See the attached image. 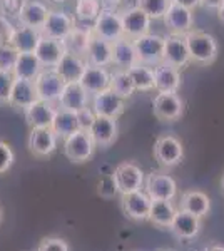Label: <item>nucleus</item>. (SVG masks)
I'll use <instances>...</instances> for the list:
<instances>
[{"label":"nucleus","mask_w":224,"mask_h":251,"mask_svg":"<svg viewBox=\"0 0 224 251\" xmlns=\"http://www.w3.org/2000/svg\"><path fill=\"white\" fill-rule=\"evenodd\" d=\"M184 37L187 49H189L191 62L201 64V66H211L218 59L219 47L216 39L211 34L193 29Z\"/></svg>","instance_id":"f257e3e1"},{"label":"nucleus","mask_w":224,"mask_h":251,"mask_svg":"<svg viewBox=\"0 0 224 251\" xmlns=\"http://www.w3.org/2000/svg\"><path fill=\"white\" fill-rule=\"evenodd\" d=\"M64 154L71 163L74 164H84L92 159L97 146L94 143L92 136L89 131L79 129L74 134H71L67 139H64Z\"/></svg>","instance_id":"f03ea898"},{"label":"nucleus","mask_w":224,"mask_h":251,"mask_svg":"<svg viewBox=\"0 0 224 251\" xmlns=\"http://www.w3.org/2000/svg\"><path fill=\"white\" fill-rule=\"evenodd\" d=\"M154 157L162 168H176L184 159V146L176 136L162 134L154 143Z\"/></svg>","instance_id":"7ed1b4c3"},{"label":"nucleus","mask_w":224,"mask_h":251,"mask_svg":"<svg viewBox=\"0 0 224 251\" xmlns=\"http://www.w3.org/2000/svg\"><path fill=\"white\" fill-rule=\"evenodd\" d=\"M137 50L139 64H146L150 67H157L164 64V44L166 37L157 34H146L139 39H134Z\"/></svg>","instance_id":"20e7f679"},{"label":"nucleus","mask_w":224,"mask_h":251,"mask_svg":"<svg viewBox=\"0 0 224 251\" xmlns=\"http://www.w3.org/2000/svg\"><path fill=\"white\" fill-rule=\"evenodd\" d=\"M112 174H114V179H116L119 194H127V193L144 189V183H146L144 171L137 164L131 163V161H124V163L117 164Z\"/></svg>","instance_id":"39448f33"},{"label":"nucleus","mask_w":224,"mask_h":251,"mask_svg":"<svg viewBox=\"0 0 224 251\" xmlns=\"http://www.w3.org/2000/svg\"><path fill=\"white\" fill-rule=\"evenodd\" d=\"M150 206H152V200H150V196L144 189L127 193V194H121L122 213L131 221H136V223L149 221Z\"/></svg>","instance_id":"423d86ee"},{"label":"nucleus","mask_w":224,"mask_h":251,"mask_svg":"<svg viewBox=\"0 0 224 251\" xmlns=\"http://www.w3.org/2000/svg\"><path fill=\"white\" fill-rule=\"evenodd\" d=\"M152 111L162 123H174L184 114V100L177 92H157L152 100Z\"/></svg>","instance_id":"0eeeda50"},{"label":"nucleus","mask_w":224,"mask_h":251,"mask_svg":"<svg viewBox=\"0 0 224 251\" xmlns=\"http://www.w3.org/2000/svg\"><path fill=\"white\" fill-rule=\"evenodd\" d=\"M144 191L149 194L150 200L173 201L177 196V183L168 173L152 171L146 177Z\"/></svg>","instance_id":"6e6552de"},{"label":"nucleus","mask_w":224,"mask_h":251,"mask_svg":"<svg viewBox=\"0 0 224 251\" xmlns=\"http://www.w3.org/2000/svg\"><path fill=\"white\" fill-rule=\"evenodd\" d=\"M28 151L32 156L39 159H46L57 151L59 146V136L52 131V127H37L30 129V134L27 139Z\"/></svg>","instance_id":"1a4fd4ad"},{"label":"nucleus","mask_w":224,"mask_h":251,"mask_svg":"<svg viewBox=\"0 0 224 251\" xmlns=\"http://www.w3.org/2000/svg\"><path fill=\"white\" fill-rule=\"evenodd\" d=\"M94 34L104 40H109V42H116L124 37L121 12H116L114 9H102L99 17L94 22Z\"/></svg>","instance_id":"9d476101"},{"label":"nucleus","mask_w":224,"mask_h":251,"mask_svg":"<svg viewBox=\"0 0 224 251\" xmlns=\"http://www.w3.org/2000/svg\"><path fill=\"white\" fill-rule=\"evenodd\" d=\"M66 84L67 82L60 77V74L55 69H44L35 79V87H37L40 100H47L52 104L59 102Z\"/></svg>","instance_id":"9b49d317"},{"label":"nucleus","mask_w":224,"mask_h":251,"mask_svg":"<svg viewBox=\"0 0 224 251\" xmlns=\"http://www.w3.org/2000/svg\"><path fill=\"white\" fill-rule=\"evenodd\" d=\"M121 15H122V25H124L125 37L134 40L150 32V22H152V19L144 10H141L137 5L131 7V9H125L124 12H121Z\"/></svg>","instance_id":"f8f14e48"},{"label":"nucleus","mask_w":224,"mask_h":251,"mask_svg":"<svg viewBox=\"0 0 224 251\" xmlns=\"http://www.w3.org/2000/svg\"><path fill=\"white\" fill-rule=\"evenodd\" d=\"M91 107L96 112V116L119 119L125 111V99H122L117 94H114L111 89H107V91H102L99 94L92 96Z\"/></svg>","instance_id":"ddd939ff"},{"label":"nucleus","mask_w":224,"mask_h":251,"mask_svg":"<svg viewBox=\"0 0 224 251\" xmlns=\"http://www.w3.org/2000/svg\"><path fill=\"white\" fill-rule=\"evenodd\" d=\"M89 132H91L97 148L107 149L109 146H112L117 141V137H119L117 119H114V117H105V116H96V121L92 123Z\"/></svg>","instance_id":"4468645a"},{"label":"nucleus","mask_w":224,"mask_h":251,"mask_svg":"<svg viewBox=\"0 0 224 251\" xmlns=\"http://www.w3.org/2000/svg\"><path fill=\"white\" fill-rule=\"evenodd\" d=\"M162 20H164L166 27L169 29L171 34L186 35V34H189V32L193 30L194 14H193V10H191V9H186V7H182V5H179V3L173 2Z\"/></svg>","instance_id":"2eb2a0df"},{"label":"nucleus","mask_w":224,"mask_h":251,"mask_svg":"<svg viewBox=\"0 0 224 251\" xmlns=\"http://www.w3.org/2000/svg\"><path fill=\"white\" fill-rule=\"evenodd\" d=\"M49 14H50V9L40 0H24L17 19L20 25L42 30L47 22Z\"/></svg>","instance_id":"dca6fc26"},{"label":"nucleus","mask_w":224,"mask_h":251,"mask_svg":"<svg viewBox=\"0 0 224 251\" xmlns=\"http://www.w3.org/2000/svg\"><path fill=\"white\" fill-rule=\"evenodd\" d=\"M92 96L89 94L84 89V86L80 82H67L64 87L60 99L57 102V107L60 109H67L72 112H79L82 109L91 106Z\"/></svg>","instance_id":"f3484780"},{"label":"nucleus","mask_w":224,"mask_h":251,"mask_svg":"<svg viewBox=\"0 0 224 251\" xmlns=\"http://www.w3.org/2000/svg\"><path fill=\"white\" fill-rule=\"evenodd\" d=\"M66 54L67 47L64 40L44 37V35L37 46V50H35V55H37L44 69H55Z\"/></svg>","instance_id":"a211bd4d"},{"label":"nucleus","mask_w":224,"mask_h":251,"mask_svg":"<svg viewBox=\"0 0 224 251\" xmlns=\"http://www.w3.org/2000/svg\"><path fill=\"white\" fill-rule=\"evenodd\" d=\"M74 27H75V19H72L67 12L55 9L50 10L46 25H44V29L40 32H42L44 37L66 40Z\"/></svg>","instance_id":"6ab92c4d"},{"label":"nucleus","mask_w":224,"mask_h":251,"mask_svg":"<svg viewBox=\"0 0 224 251\" xmlns=\"http://www.w3.org/2000/svg\"><path fill=\"white\" fill-rule=\"evenodd\" d=\"M189 62H191V55L184 35H176V34L168 35L164 44V64L176 69H182Z\"/></svg>","instance_id":"aec40b11"},{"label":"nucleus","mask_w":224,"mask_h":251,"mask_svg":"<svg viewBox=\"0 0 224 251\" xmlns=\"http://www.w3.org/2000/svg\"><path fill=\"white\" fill-rule=\"evenodd\" d=\"M40 100L37 87H35V80L27 79H15L14 87H12V94L9 99V106L19 111H25Z\"/></svg>","instance_id":"412c9836"},{"label":"nucleus","mask_w":224,"mask_h":251,"mask_svg":"<svg viewBox=\"0 0 224 251\" xmlns=\"http://www.w3.org/2000/svg\"><path fill=\"white\" fill-rule=\"evenodd\" d=\"M57 114V106L47 100H37L30 107L24 111L25 121L30 129L37 127H52Z\"/></svg>","instance_id":"4be33fe9"},{"label":"nucleus","mask_w":224,"mask_h":251,"mask_svg":"<svg viewBox=\"0 0 224 251\" xmlns=\"http://www.w3.org/2000/svg\"><path fill=\"white\" fill-rule=\"evenodd\" d=\"M112 64L116 69L121 71H129L136 64H139V57H137L136 44L132 39L122 37L116 42H112Z\"/></svg>","instance_id":"5701e85b"},{"label":"nucleus","mask_w":224,"mask_h":251,"mask_svg":"<svg viewBox=\"0 0 224 251\" xmlns=\"http://www.w3.org/2000/svg\"><path fill=\"white\" fill-rule=\"evenodd\" d=\"M169 231L179 240H194L201 231V218L179 208Z\"/></svg>","instance_id":"b1692460"},{"label":"nucleus","mask_w":224,"mask_h":251,"mask_svg":"<svg viewBox=\"0 0 224 251\" xmlns=\"http://www.w3.org/2000/svg\"><path fill=\"white\" fill-rule=\"evenodd\" d=\"M94 35V24H84V22H77L75 20V27L72 29V32L69 34V37L64 40L67 47V52L77 55H84L89 49L91 39Z\"/></svg>","instance_id":"393cba45"},{"label":"nucleus","mask_w":224,"mask_h":251,"mask_svg":"<svg viewBox=\"0 0 224 251\" xmlns=\"http://www.w3.org/2000/svg\"><path fill=\"white\" fill-rule=\"evenodd\" d=\"M80 84L89 94L96 96L111 87V74H109V71L105 67H97L87 64V69H85L82 79H80Z\"/></svg>","instance_id":"a878e982"},{"label":"nucleus","mask_w":224,"mask_h":251,"mask_svg":"<svg viewBox=\"0 0 224 251\" xmlns=\"http://www.w3.org/2000/svg\"><path fill=\"white\" fill-rule=\"evenodd\" d=\"M179 208L202 220L211 211V200L206 193L199 191V189H189L181 194Z\"/></svg>","instance_id":"bb28decb"},{"label":"nucleus","mask_w":224,"mask_h":251,"mask_svg":"<svg viewBox=\"0 0 224 251\" xmlns=\"http://www.w3.org/2000/svg\"><path fill=\"white\" fill-rule=\"evenodd\" d=\"M40 39H42V32L40 30L25 25H19L15 27L9 44H12L17 49L20 54H35Z\"/></svg>","instance_id":"cd10ccee"},{"label":"nucleus","mask_w":224,"mask_h":251,"mask_svg":"<svg viewBox=\"0 0 224 251\" xmlns=\"http://www.w3.org/2000/svg\"><path fill=\"white\" fill-rule=\"evenodd\" d=\"M85 60L91 66L97 67H107L112 64V42L97 37L96 34L92 35L89 49L85 52Z\"/></svg>","instance_id":"c85d7f7f"},{"label":"nucleus","mask_w":224,"mask_h":251,"mask_svg":"<svg viewBox=\"0 0 224 251\" xmlns=\"http://www.w3.org/2000/svg\"><path fill=\"white\" fill-rule=\"evenodd\" d=\"M85 69H87V60L82 59V55L67 52L55 67V71L60 74L66 82H80Z\"/></svg>","instance_id":"c756f323"},{"label":"nucleus","mask_w":224,"mask_h":251,"mask_svg":"<svg viewBox=\"0 0 224 251\" xmlns=\"http://www.w3.org/2000/svg\"><path fill=\"white\" fill-rule=\"evenodd\" d=\"M176 213H177V208L173 204V201L152 200L149 221L159 229H171L174 218H176Z\"/></svg>","instance_id":"7c9ffc66"},{"label":"nucleus","mask_w":224,"mask_h":251,"mask_svg":"<svg viewBox=\"0 0 224 251\" xmlns=\"http://www.w3.org/2000/svg\"><path fill=\"white\" fill-rule=\"evenodd\" d=\"M154 75H156L157 92H177L181 87V72L176 67L161 64L154 67Z\"/></svg>","instance_id":"2f4dec72"},{"label":"nucleus","mask_w":224,"mask_h":251,"mask_svg":"<svg viewBox=\"0 0 224 251\" xmlns=\"http://www.w3.org/2000/svg\"><path fill=\"white\" fill-rule=\"evenodd\" d=\"M79 129H80V124H79L77 112L57 107V114H55L54 124H52V131L59 136V139H62V141L67 139L69 136L74 134Z\"/></svg>","instance_id":"473e14b6"},{"label":"nucleus","mask_w":224,"mask_h":251,"mask_svg":"<svg viewBox=\"0 0 224 251\" xmlns=\"http://www.w3.org/2000/svg\"><path fill=\"white\" fill-rule=\"evenodd\" d=\"M44 71L42 64L37 59L35 54H20L17 59L14 69L15 79H27V80H35L37 75Z\"/></svg>","instance_id":"72a5a7b5"},{"label":"nucleus","mask_w":224,"mask_h":251,"mask_svg":"<svg viewBox=\"0 0 224 251\" xmlns=\"http://www.w3.org/2000/svg\"><path fill=\"white\" fill-rule=\"evenodd\" d=\"M127 72H129V75H131L136 91L149 92V91H152V89H156L154 67L146 66V64H136V66L129 69Z\"/></svg>","instance_id":"f704fd0d"},{"label":"nucleus","mask_w":224,"mask_h":251,"mask_svg":"<svg viewBox=\"0 0 224 251\" xmlns=\"http://www.w3.org/2000/svg\"><path fill=\"white\" fill-rule=\"evenodd\" d=\"M109 89H111L114 94H117L125 100L129 97H132V94L136 92V87H134V82L131 75H129V72L121 71V69H116L111 74V87Z\"/></svg>","instance_id":"c9c22d12"},{"label":"nucleus","mask_w":224,"mask_h":251,"mask_svg":"<svg viewBox=\"0 0 224 251\" xmlns=\"http://www.w3.org/2000/svg\"><path fill=\"white\" fill-rule=\"evenodd\" d=\"M100 0H75V20L84 24H94L102 12Z\"/></svg>","instance_id":"e433bc0d"},{"label":"nucleus","mask_w":224,"mask_h":251,"mask_svg":"<svg viewBox=\"0 0 224 251\" xmlns=\"http://www.w3.org/2000/svg\"><path fill=\"white\" fill-rule=\"evenodd\" d=\"M173 0H137L136 5L144 10L150 19H164L166 12L169 10Z\"/></svg>","instance_id":"4c0bfd02"},{"label":"nucleus","mask_w":224,"mask_h":251,"mask_svg":"<svg viewBox=\"0 0 224 251\" xmlns=\"http://www.w3.org/2000/svg\"><path fill=\"white\" fill-rule=\"evenodd\" d=\"M20 52L12 44H0V71L14 72Z\"/></svg>","instance_id":"58836bf2"},{"label":"nucleus","mask_w":224,"mask_h":251,"mask_svg":"<svg viewBox=\"0 0 224 251\" xmlns=\"http://www.w3.org/2000/svg\"><path fill=\"white\" fill-rule=\"evenodd\" d=\"M14 82H15L14 72L0 71V104H9Z\"/></svg>","instance_id":"ea45409f"},{"label":"nucleus","mask_w":224,"mask_h":251,"mask_svg":"<svg viewBox=\"0 0 224 251\" xmlns=\"http://www.w3.org/2000/svg\"><path fill=\"white\" fill-rule=\"evenodd\" d=\"M15 163V152L9 143L0 141V176L5 174Z\"/></svg>","instance_id":"a19ab883"},{"label":"nucleus","mask_w":224,"mask_h":251,"mask_svg":"<svg viewBox=\"0 0 224 251\" xmlns=\"http://www.w3.org/2000/svg\"><path fill=\"white\" fill-rule=\"evenodd\" d=\"M37 251H69V245L64 238L47 236L39 243Z\"/></svg>","instance_id":"79ce46f5"},{"label":"nucleus","mask_w":224,"mask_h":251,"mask_svg":"<svg viewBox=\"0 0 224 251\" xmlns=\"http://www.w3.org/2000/svg\"><path fill=\"white\" fill-rule=\"evenodd\" d=\"M119 193L117 191V184H116V179H114V174H109L100 179L99 183V194L102 198H112Z\"/></svg>","instance_id":"37998d69"},{"label":"nucleus","mask_w":224,"mask_h":251,"mask_svg":"<svg viewBox=\"0 0 224 251\" xmlns=\"http://www.w3.org/2000/svg\"><path fill=\"white\" fill-rule=\"evenodd\" d=\"M15 30V25L10 22L9 17L3 14H0V44L10 42V37Z\"/></svg>","instance_id":"c03bdc74"},{"label":"nucleus","mask_w":224,"mask_h":251,"mask_svg":"<svg viewBox=\"0 0 224 251\" xmlns=\"http://www.w3.org/2000/svg\"><path fill=\"white\" fill-rule=\"evenodd\" d=\"M77 117H79V124H80V129H84V131H89L91 129L92 123L96 121V112L92 111V107H85L82 111L77 112Z\"/></svg>","instance_id":"a18cd8bd"},{"label":"nucleus","mask_w":224,"mask_h":251,"mask_svg":"<svg viewBox=\"0 0 224 251\" xmlns=\"http://www.w3.org/2000/svg\"><path fill=\"white\" fill-rule=\"evenodd\" d=\"M173 2H176L179 5L186 7V9H191V10H194L202 5V0H173Z\"/></svg>","instance_id":"49530a36"},{"label":"nucleus","mask_w":224,"mask_h":251,"mask_svg":"<svg viewBox=\"0 0 224 251\" xmlns=\"http://www.w3.org/2000/svg\"><path fill=\"white\" fill-rule=\"evenodd\" d=\"M224 3V0H202V5L207 7V9H213V10H218Z\"/></svg>","instance_id":"de8ad7c7"},{"label":"nucleus","mask_w":224,"mask_h":251,"mask_svg":"<svg viewBox=\"0 0 224 251\" xmlns=\"http://www.w3.org/2000/svg\"><path fill=\"white\" fill-rule=\"evenodd\" d=\"M122 2H124V0H100L104 9H116V7H119Z\"/></svg>","instance_id":"09e8293b"},{"label":"nucleus","mask_w":224,"mask_h":251,"mask_svg":"<svg viewBox=\"0 0 224 251\" xmlns=\"http://www.w3.org/2000/svg\"><path fill=\"white\" fill-rule=\"evenodd\" d=\"M206 251H224V245H213V246H209Z\"/></svg>","instance_id":"8fccbe9b"},{"label":"nucleus","mask_w":224,"mask_h":251,"mask_svg":"<svg viewBox=\"0 0 224 251\" xmlns=\"http://www.w3.org/2000/svg\"><path fill=\"white\" fill-rule=\"evenodd\" d=\"M218 19L221 20V22L224 24V3H223L221 7H219V9H218Z\"/></svg>","instance_id":"3c124183"},{"label":"nucleus","mask_w":224,"mask_h":251,"mask_svg":"<svg viewBox=\"0 0 224 251\" xmlns=\"http://www.w3.org/2000/svg\"><path fill=\"white\" fill-rule=\"evenodd\" d=\"M50 2H54V3H66V2H69V0H50Z\"/></svg>","instance_id":"603ef678"},{"label":"nucleus","mask_w":224,"mask_h":251,"mask_svg":"<svg viewBox=\"0 0 224 251\" xmlns=\"http://www.w3.org/2000/svg\"><path fill=\"white\" fill-rule=\"evenodd\" d=\"M221 188H223V193H224V176H223V179H221Z\"/></svg>","instance_id":"864d4df0"},{"label":"nucleus","mask_w":224,"mask_h":251,"mask_svg":"<svg viewBox=\"0 0 224 251\" xmlns=\"http://www.w3.org/2000/svg\"><path fill=\"white\" fill-rule=\"evenodd\" d=\"M0 223H2V206H0Z\"/></svg>","instance_id":"5fc2aeb1"},{"label":"nucleus","mask_w":224,"mask_h":251,"mask_svg":"<svg viewBox=\"0 0 224 251\" xmlns=\"http://www.w3.org/2000/svg\"><path fill=\"white\" fill-rule=\"evenodd\" d=\"M157 251H176V250H157Z\"/></svg>","instance_id":"6e6d98bb"}]
</instances>
